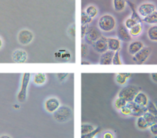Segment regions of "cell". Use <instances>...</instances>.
<instances>
[{
    "instance_id": "obj_31",
    "label": "cell",
    "mask_w": 157,
    "mask_h": 138,
    "mask_svg": "<svg viewBox=\"0 0 157 138\" xmlns=\"http://www.w3.org/2000/svg\"><path fill=\"white\" fill-rule=\"evenodd\" d=\"M101 131V128H95L94 131H93L92 132L88 133V134H81V138H94L96 137L98 134Z\"/></svg>"
},
{
    "instance_id": "obj_19",
    "label": "cell",
    "mask_w": 157,
    "mask_h": 138,
    "mask_svg": "<svg viewBox=\"0 0 157 138\" xmlns=\"http://www.w3.org/2000/svg\"><path fill=\"white\" fill-rule=\"evenodd\" d=\"M132 76H133V74L130 73H119L116 75L115 79L119 85H125L127 79H130Z\"/></svg>"
},
{
    "instance_id": "obj_20",
    "label": "cell",
    "mask_w": 157,
    "mask_h": 138,
    "mask_svg": "<svg viewBox=\"0 0 157 138\" xmlns=\"http://www.w3.org/2000/svg\"><path fill=\"white\" fill-rule=\"evenodd\" d=\"M47 80V76L44 73H35L33 76V82L35 85H41L45 83Z\"/></svg>"
},
{
    "instance_id": "obj_27",
    "label": "cell",
    "mask_w": 157,
    "mask_h": 138,
    "mask_svg": "<svg viewBox=\"0 0 157 138\" xmlns=\"http://www.w3.org/2000/svg\"><path fill=\"white\" fill-rule=\"evenodd\" d=\"M143 117L144 118V119L146 120V122H147V124H148L149 127L151 126L152 125H153V124H156L157 123V118L156 116L153 115V114H151V113L150 112H146L145 114L143 115Z\"/></svg>"
},
{
    "instance_id": "obj_9",
    "label": "cell",
    "mask_w": 157,
    "mask_h": 138,
    "mask_svg": "<svg viewBox=\"0 0 157 138\" xmlns=\"http://www.w3.org/2000/svg\"><path fill=\"white\" fill-rule=\"evenodd\" d=\"M93 47L97 52L101 53H104V52L108 50V45H107V38L104 36H101L98 41H95L93 44Z\"/></svg>"
},
{
    "instance_id": "obj_17",
    "label": "cell",
    "mask_w": 157,
    "mask_h": 138,
    "mask_svg": "<svg viewBox=\"0 0 157 138\" xmlns=\"http://www.w3.org/2000/svg\"><path fill=\"white\" fill-rule=\"evenodd\" d=\"M114 53L115 52L108 50L107 51L104 52V53H101L99 64L101 65H110V64H112V60H113Z\"/></svg>"
},
{
    "instance_id": "obj_33",
    "label": "cell",
    "mask_w": 157,
    "mask_h": 138,
    "mask_svg": "<svg viewBox=\"0 0 157 138\" xmlns=\"http://www.w3.org/2000/svg\"><path fill=\"white\" fill-rule=\"evenodd\" d=\"M147 108V111H148V112L151 113V114H153V115L156 116L157 118V108L153 102H149Z\"/></svg>"
},
{
    "instance_id": "obj_18",
    "label": "cell",
    "mask_w": 157,
    "mask_h": 138,
    "mask_svg": "<svg viewBox=\"0 0 157 138\" xmlns=\"http://www.w3.org/2000/svg\"><path fill=\"white\" fill-rule=\"evenodd\" d=\"M133 102H135V103L138 105L147 107L149 102H150V100H149L148 96H147L145 93L140 91L137 93V95H136V96H135Z\"/></svg>"
},
{
    "instance_id": "obj_14",
    "label": "cell",
    "mask_w": 157,
    "mask_h": 138,
    "mask_svg": "<svg viewBox=\"0 0 157 138\" xmlns=\"http://www.w3.org/2000/svg\"><path fill=\"white\" fill-rule=\"evenodd\" d=\"M55 57L61 62H68L71 58V54L67 50L60 49L55 53Z\"/></svg>"
},
{
    "instance_id": "obj_28",
    "label": "cell",
    "mask_w": 157,
    "mask_h": 138,
    "mask_svg": "<svg viewBox=\"0 0 157 138\" xmlns=\"http://www.w3.org/2000/svg\"><path fill=\"white\" fill-rule=\"evenodd\" d=\"M95 127L94 125H90V124H82L81 125V134H86L88 133L92 132L94 131Z\"/></svg>"
},
{
    "instance_id": "obj_46",
    "label": "cell",
    "mask_w": 157,
    "mask_h": 138,
    "mask_svg": "<svg viewBox=\"0 0 157 138\" xmlns=\"http://www.w3.org/2000/svg\"><path fill=\"white\" fill-rule=\"evenodd\" d=\"M153 103L155 104V105H156V107L157 108V98H156V99H155L154 102H153Z\"/></svg>"
},
{
    "instance_id": "obj_47",
    "label": "cell",
    "mask_w": 157,
    "mask_h": 138,
    "mask_svg": "<svg viewBox=\"0 0 157 138\" xmlns=\"http://www.w3.org/2000/svg\"><path fill=\"white\" fill-rule=\"evenodd\" d=\"M153 138H157V136H154Z\"/></svg>"
},
{
    "instance_id": "obj_30",
    "label": "cell",
    "mask_w": 157,
    "mask_h": 138,
    "mask_svg": "<svg viewBox=\"0 0 157 138\" xmlns=\"http://www.w3.org/2000/svg\"><path fill=\"white\" fill-rule=\"evenodd\" d=\"M138 21H136L135 19H133V18H131V17H130V18H127L125 21V22H124V26H125L126 27H127L128 30H130V28H132V27H133L134 25H136V24H138Z\"/></svg>"
},
{
    "instance_id": "obj_41",
    "label": "cell",
    "mask_w": 157,
    "mask_h": 138,
    "mask_svg": "<svg viewBox=\"0 0 157 138\" xmlns=\"http://www.w3.org/2000/svg\"><path fill=\"white\" fill-rule=\"evenodd\" d=\"M104 138H114V135L112 132L110 131H106L104 134V136H103Z\"/></svg>"
},
{
    "instance_id": "obj_29",
    "label": "cell",
    "mask_w": 157,
    "mask_h": 138,
    "mask_svg": "<svg viewBox=\"0 0 157 138\" xmlns=\"http://www.w3.org/2000/svg\"><path fill=\"white\" fill-rule=\"evenodd\" d=\"M127 103V102L125 100V99H123V98L118 97L114 102V107L116 108V109L120 110V111H121V108H123L124 106H126Z\"/></svg>"
},
{
    "instance_id": "obj_36",
    "label": "cell",
    "mask_w": 157,
    "mask_h": 138,
    "mask_svg": "<svg viewBox=\"0 0 157 138\" xmlns=\"http://www.w3.org/2000/svg\"><path fill=\"white\" fill-rule=\"evenodd\" d=\"M88 46L86 44H84V43H82V44H81V56H82V57H84V56H87V53H88Z\"/></svg>"
},
{
    "instance_id": "obj_23",
    "label": "cell",
    "mask_w": 157,
    "mask_h": 138,
    "mask_svg": "<svg viewBox=\"0 0 157 138\" xmlns=\"http://www.w3.org/2000/svg\"><path fill=\"white\" fill-rule=\"evenodd\" d=\"M143 31V26L141 23H138L136 25L133 26L132 28H130L129 30V32H130L131 37H137L139 36L140 34H141Z\"/></svg>"
},
{
    "instance_id": "obj_15",
    "label": "cell",
    "mask_w": 157,
    "mask_h": 138,
    "mask_svg": "<svg viewBox=\"0 0 157 138\" xmlns=\"http://www.w3.org/2000/svg\"><path fill=\"white\" fill-rule=\"evenodd\" d=\"M144 47V44L140 41H132L130 44L128 45L127 47V50H128V53L134 56L136 53H137L140 50H142Z\"/></svg>"
},
{
    "instance_id": "obj_21",
    "label": "cell",
    "mask_w": 157,
    "mask_h": 138,
    "mask_svg": "<svg viewBox=\"0 0 157 138\" xmlns=\"http://www.w3.org/2000/svg\"><path fill=\"white\" fill-rule=\"evenodd\" d=\"M127 0H113V9L116 12H123L127 6Z\"/></svg>"
},
{
    "instance_id": "obj_22",
    "label": "cell",
    "mask_w": 157,
    "mask_h": 138,
    "mask_svg": "<svg viewBox=\"0 0 157 138\" xmlns=\"http://www.w3.org/2000/svg\"><path fill=\"white\" fill-rule=\"evenodd\" d=\"M147 36L150 41L157 42V24L153 25L148 29Z\"/></svg>"
},
{
    "instance_id": "obj_13",
    "label": "cell",
    "mask_w": 157,
    "mask_h": 138,
    "mask_svg": "<svg viewBox=\"0 0 157 138\" xmlns=\"http://www.w3.org/2000/svg\"><path fill=\"white\" fill-rule=\"evenodd\" d=\"M102 36L101 35V33L99 31L97 30L94 27H91V28H88V31L87 32V34H86V39H87V41L89 43V44H92L95 42L96 41H98L101 37Z\"/></svg>"
},
{
    "instance_id": "obj_3",
    "label": "cell",
    "mask_w": 157,
    "mask_h": 138,
    "mask_svg": "<svg viewBox=\"0 0 157 138\" xmlns=\"http://www.w3.org/2000/svg\"><path fill=\"white\" fill-rule=\"evenodd\" d=\"M141 89L135 85H128L124 87L120 90L118 93V97L123 98L127 102H133L135 96L137 95L139 92H140Z\"/></svg>"
},
{
    "instance_id": "obj_16",
    "label": "cell",
    "mask_w": 157,
    "mask_h": 138,
    "mask_svg": "<svg viewBox=\"0 0 157 138\" xmlns=\"http://www.w3.org/2000/svg\"><path fill=\"white\" fill-rule=\"evenodd\" d=\"M107 45L108 50L111 51H119L121 48V41L119 38H107Z\"/></svg>"
},
{
    "instance_id": "obj_38",
    "label": "cell",
    "mask_w": 157,
    "mask_h": 138,
    "mask_svg": "<svg viewBox=\"0 0 157 138\" xmlns=\"http://www.w3.org/2000/svg\"><path fill=\"white\" fill-rule=\"evenodd\" d=\"M89 26L88 24H82L81 25V38H84V37L87 34V32L88 31Z\"/></svg>"
},
{
    "instance_id": "obj_12",
    "label": "cell",
    "mask_w": 157,
    "mask_h": 138,
    "mask_svg": "<svg viewBox=\"0 0 157 138\" xmlns=\"http://www.w3.org/2000/svg\"><path fill=\"white\" fill-rule=\"evenodd\" d=\"M117 36L121 41H124V42H128V41H131L132 39V37L129 32V30L123 24H121L118 27Z\"/></svg>"
},
{
    "instance_id": "obj_5",
    "label": "cell",
    "mask_w": 157,
    "mask_h": 138,
    "mask_svg": "<svg viewBox=\"0 0 157 138\" xmlns=\"http://www.w3.org/2000/svg\"><path fill=\"white\" fill-rule=\"evenodd\" d=\"M17 39L20 44L23 46H27L33 41L34 34L32 31H31L29 29H22L18 32Z\"/></svg>"
},
{
    "instance_id": "obj_37",
    "label": "cell",
    "mask_w": 157,
    "mask_h": 138,
    "mask_svg": "<svg viewBox=\"0 0 157 138\" xmlns=\"http://www.w3.org/2000/svg\"><path fill=\"white\" fill-rule=\"evenodd\" d=\"M57 78L60 82H64L67 77H68L69 74L68 73H57L56 74Z\"/></svg>"
},
{
    "instance_id": "obj_40",
    "label": "cell",
    "mask_w": 157,
    "mask_h": 138,
    "mask_svg": "<svg viewBox=\"0 0 157 138\" xmlns=\"http://www.w3.org/2000/svg\"><path fill=\"white\" fill-rule=\"evenodd\" d=\"M68 33L71 35V37L75 38V24L71 26L68 29Z\"/></svg>"
},
{
    "instance_id": "obj_6",
    "label": "cell",
    "mask_w": 157,
    "mask_h": 138,
    "mask_svg": "<svg viewBox=\"0 0 157 138\" xmlns=\"http://www.w3.org/2000/svg\"><path fill=\"white\" fill-rule=\"evenodd\" d=\"M152 53L151 47H144L142 50H140L137 53L133 56V61L137 63L138 64H143L147 60L149 56H150Z\"/></svg>"
},
{
    "instance_id": "obj_25",
    "label": "cell",
    "mask_w": 157,
    "mask_h": 138,
    "mask_svg": "<svg viewBox=\"0 0 157 138\" xmlns=\"http://www.w3.org/2000/svg\"><path fill=\"white\" fill-rule=\"evenodd\" d=\"M85 13L87 14L88 16H90L91 18H94L95 17L98 15V8L95 5H88L84 10Z\"/></svg>"
},
{
    "instance_id": "obj_10",
    "label": "cell",
    "mask_w": 157,
    "mask_h": 138,
    "mask_svg": "<svg viewBox=\"0 0 157 138\" xmlns=\"http://www.w3.org/2000/svg\"><path fill=\"white\" fill-rule=\"evenodd\" d=\"M12 59L16 64H24L28 60L27 52L21 49L15 50L12 54Z\"/></svg>"
},
{
    "instance_id": "obj_8",
    "label": "cell",
    "mask_w": 157,
    "mask_h": 138,
    "mask_svg": "<svg viewBox=\"0 0 157 138\" xmlns=\"http://www.w3.org/2000/svg\"><path fill=\"white\" fill-rule=\"evenodd\" d=\"M61 106L60 101L55 97H51L44 102V108L48 113L53 114Z\"/></svg>"
},
{
    "instance_id": "obj_34",
    "label": "cell",
    "mask_w": 157,
    "mask_h": 138,
    "mask_svg": "<svg viewBox=\"0 0 157 138\" xmlns=\"http://www.w3.org/2000/svg\"><path fill=\"white\" fill-rule=\"evenodd\" d=\"M112 64H113V65H121V64H122L121 56H120V50L114 53L113 60H112Z\"/></svg>"
},
{
    "instance_id": "obj_4",
    "label": "cell",
    "mask_w": 157,
    "mask_h": 138,
    "mask_svg": "<svg viewBox=\"0 0 157 138\" xmlns=\"http://www.w3.org/2000/svg\"><path fill=\"white\" fill-rule=\"evenodd\" d=\"M31 73H25L23 74L22 78H21V88H20L19 92L17 95V99L19 102L23 103L27 99V93H28V87H29V83L31 81Z\"/></svg>"
},
{
    "instance_id": "obj_39",
    "label": "cell",
    "mask_w": 157,
    "mask_h": 138,
    "mask_svg": "<svg viewBox=\"0 0 157 138\" xmlns=\"http://www.w3.org/2000/svg\"><path fill=\"white\" fill-rule=\"evenodd\" d=\"M149 128H150V133L153 136H157V123L152 125L151 126L149 127Z\"/></svg>"
},
{
    "instance_id": "obj_11",
    "label": "cell",
    "mask_w": 157,
    "mask_h": 138,
    "mask_svg": "<svg viewBox=\"0 0 157 138\" xmlns=\"http://www.w3.org/2000/svg\"><path fill=\"white\" fill-rule=\"evenodd\" d=\"M127 105H128V106L132 109L131 115L134 116V117H136V118L140 117V116L144 115L146 112H147V107L138 105L133 102H127Z\"/></svg>"
},
{
    "instance_id": "obj_35",
    "label": "cell",
    "mask_w": 157,
    "mask_h": 138,
    "mask_svg": "<svg viewBox=\"0 0 157 138\" xmlns=\"http://www.w3.org/2000/svg\"><path fill=\"white\" fill-rule=\"evenodd\" d=\"M121 114H124V115H125V116L131 115L132 109L128 106V105H126V106H124V108H121Z\"/></svg>"
},
{
    "instance_id": "obj_1",
    "label": "cell",
    "mask_w": 157,
    "mask_h": 138,
    "mask_svg": "<svg viewBox=\"0 0 157 138\" xmlns=\"http://www.w3.org/2000/svg\"><path fill=\"white\" fill-rule=\"evenodd\" d=\"M98 27L104 32H110L115 29L117 21L114 17L110 14H105L102 15L98 20Z\"/></svg>"
},
{
    "instance_id": "obj_42",
    "label": "cell",
    "mask_w": 157,
    "mask_h": 138,
    "mask_svg": "<svg viewBox=\"0 0 157 138\" xmlns=\"http://www.w3.org/2000/svg\"><path fill=\"white\" fill-rule=\"evenodd\" d=\"M150 76H151L152 80H153L154 82H156V83H157V73H151Z\"/></svg>"
},
{
    "instance_id": "obj_32",
    "label": "cell",
    "mask_w": 157,
    "mask_h": 138,
    "mask_svg": "<svg viewBox=\"0 0 157 138\" xmlns=\"http://www.w3.org/2000/svg\"><path fill=\"white\" fill-rule=\"evenodd\" d=\"M93 18H90V16L85 13V12H81V24H89L90 23L92 22Z\"/></svg>"
},
{
    "instance_id": "obj_48",
    "label": "cell",
    "mask_w": 157,
    "mask_h": 138,
    "mask_svg": "<svg viewBox=\"0 0 157 138\" xmlns=\"http://www.w3.org/2000/svg\"><path fill=\"white\" fill-rule=\"evenodd\" d=\"M94 138H98V137H94Z\"/></svg>"
},
{
    "instance_id": "obj_24",
    "label": "cell",
    "mask_w": 157,
    "mask_h": 138,
    "mask_svg": "<svg viewBox=\"0 0 157 138\" xmlns=\"http://www.w3.org/2000/svg\"><path fill=\"white\" fill-rule=\"evenodd\" d=\"M143 21L149 24H153V25L157 24V11H155L154 12L150 14V15L144 18Z\"/></svg>"
},
{
    "instance_id": "obj_43",
    "label": "cell",
    "mask_w": 157,
    "mask_h": 138,
    "mask_svg": "<svg viewBox=\"0 0 157 138\" xmlns=\"http://www.w3.org/2000/svg\"><path fill=\"white\" fill-rule=\"evenodd\" d=\"M0 138H12L9 135H7V134H3V135L0 136Z\"/></svg>"
},
{
    "instance_id": "obj_26",
    "label": "cell",
    "mask_w": 157,
    "mask_h": 138,
    "mask_svg": "<svg viewBox=\"0 0 157 138\" xmlns=\"http://www.w3.org/2000/svg\"><path fill=\"white\" fill-rule=\"evenodd\" d=\"M136 125V127H137L140 130H143V131H144V130H147L149 128L148 124H147V122H146V120L144 119V118L143 117V116L137 118Z\"/></svg>"
},
{
    "instance_id": "obj_45",
    "label": "cell",
    "mask_w": 157,
    "mask_h": 138,
    "mask_svg": "<svg viewBox=\"0 0 157 138\" xmlns=\"http://www.w3.org/2000/svg\"><path fill=\"white\" fill-rule=\"evenodd\" d=\"M2 45H3V41L2 40V38H0V50H1L2 47Z\"/></svg>"
},
{
    "instance_id": "obj_2",
    "label": "cell",
    "mask_w": 157,
    "mask_h": 138,
    "mask_svg": "<svg viewBox=\"0 0 157 138\" xmlns=\"http://www.w3.org/2000/svg\"><path fill=\"white\" fill-rule=\"evenodd\" d=\"M53 117L56 122L59 123H64L72 118L73 111L71 108H69L68 106L62 105V106H60L55 113H53Z\"/></svg>"
},
{
    "instance_id": "obj_7",
    "label": "cell",
    "mask_w": 157,
    "mask_h": 138,
    "mask_svg": "<svg viewBox=\"0 0 157 138\" xmlns=\"http://www.w3.org/2000/svg\"><path fill=\"white\" fill-rule=\"evenodd\" d=\"M138 14L140 16L145 18V17L148 16L150 14L156 11V7L153 3L151 2H144L142 3L138 7Z\"/></svg>"
},
{
    "instance_id": "obj_44",
    "label": "cell",
    "mask_w": 157,
    "mask_h": 138,
    "mask_svg": "<svg viewBox=\"0 0 157 138\" xmlns=\"http://www.w3.org/2000/svg\"><path fill=\"white\" fill-rule=\"evenodd\" d=\"M89 64H90V63L87 62V61H82L81 62V65H89Z\"/></svg>"
}]
</instances>
